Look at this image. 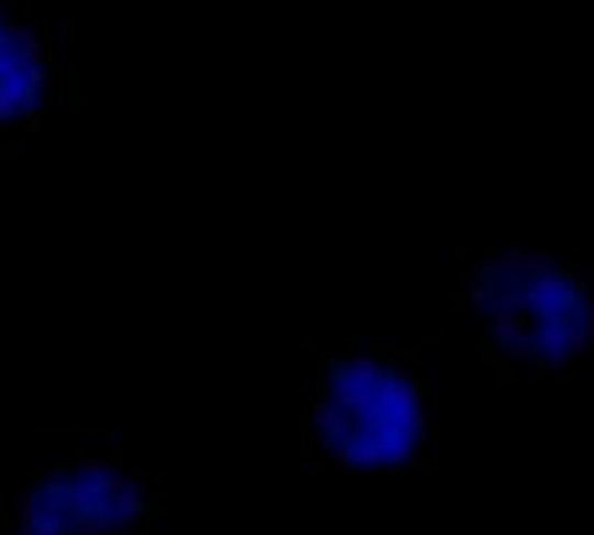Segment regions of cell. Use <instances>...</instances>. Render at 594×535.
Listing matches in <instances>:
<instances>
[{
  "instance_id": "cell-2",
  "label": "cell",
  "mask_w": 594,
  "mask_h": 535,
  "mask_svg": "<svg viewBox=\"0 0 594 535\" xmlns=\"http://www.w3.org/2000/svg\"><path fill=\"white\" fill-rule=\"evenodd\" d=\"M167 511V473L122 449L38 466L0 494V535H150Z\"/></svg>"
},
{
  "instance_id": "cell-8",
  "label": "cell",
  "mask_w": 594,
  "mask_h": 535,
  "mask_svg": "<svg viewBox=\"0 0 594 535\" xmlns=\"http://www.w3.org/2000/svg\"><path fill=\"white\" fill-rule=\"evenodd\" d=\"M566 279H570V293L574 296H591V282L581 272H566Z\"/></svg>"
},
{
  "instance_id": "cell-1",
  "label": "cell",
  "mask_w": 594,
  "mask_h": 535,
  "mask_svg": "<svg viewBox=\"0 0 594 535\" xmlns=\"http://www.w3.org/2000/svg\"><path fill=\"white\" fill-rule=\"evenodd\" d=\"M425 379L396 383L393 354L362 351L351 338H327L302 359V449L323 470H404L435 432Z\"/></svg>"
},
{
  "instance_id": "cell-4",
  "label": "cell",
  "mask_w": 594,
  "mask_h": 535,
  "mask_svg": "<svg viewBox=\"0 0 594 535\" xmlns=\"http://www.w3.org/2000/svg\"><path fill=\"white\" fill-rule=\"evenodd\" d=\"M483 330H487V341L504 351H512V348L528 351V341H532V320L521 314H512V309H491Z\"/></svg>"
},
{
  "instance_id": "cell-7",
  "label": "cell",
  "mask_w": 594,
  "mask_h": 535,
  "mask_svg": "<svg viewBox=\"0 0 594 535\" xmlns=\"http://www.w3.org/2000/svg\"><path fill=\"white\" fill-rule=\"evenodd\" d=\"M504 272H521V268H525V251L521 248H508V251H504Z\"/></svg>"
},
{
  "instance_id": "cell-6",
  "label": "cell",
  "mask_w": 594,
  "mask_h": 535,
  "mask_svg": "<svg viewBox=\"0 0 594 535\" xmlns=\"http://www.w3.org/2000/svg\"><path fill=\"white\" fill-rule=\"evenodd\" d=\"M570 351H574V354L594 351V334H591V330H584V327H578L574 334H570Z\"/></svg>"
},
{
  "instance_id": "cell-3",
  "label": "cell",
  "mask_w": 594,
  "mask_h": 535,
  "mask_svg": "<svg viewBox=\"0 0 594 535\" xmlns=\"http://www.w3.org/2000/svg\"><path fill=\"white\" fill-rule=\"evenodd\" d=\"M70 95L74 70L50 21L29 4L0 0V157L25 153Z\"/></svg>"
},
{
  "instance_id": "cell-5",
  "label": "cell",
  "mask_w": 594,
  "mask_h": 535,
  "mask_svg": "<svg viewBox=\"0 0 594 535\" xmlns=\"http://www.w3.org/2000/svg\"><path fill=\"white\" fill-rule=\"evenodd\" d=\"M525 268H528V272H553V268H560V251H553V248H528L525 251Z\"/></svg>"
}]
</instances>
